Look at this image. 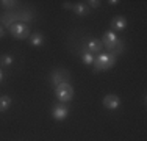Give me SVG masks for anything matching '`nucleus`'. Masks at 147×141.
I'll return each instance as SVG.
<instances>
[{
    "instance_id": "obj_11",
    "label": "nucleus",
    "mask_w": 147,
    "mask_h": 141,
    "mask_svg": "<svg viewBox=\"0 0 147 141\" xmlns=\"http://www.w3.org/2000/svg\"><path fill=\"white\" fill-rule=\"evenodd\" d=\"M72 9L77 16H86V14L89 13V6L85 5V3H75Z\"/></svg>"
},
{
    "instance_id": "obj_14",
    "label": "nucleus",
    "mask_w": 147,
    "mask_h": 141,
    "mask_svg": "<svg viewBox=\"0 0 147 141\" xmlns=\"http://www.w3.org/2000/svg\"><path fill=\"white\" fill-rule=\"evenodd\" d=\"M13 61H14V58H13L11 55H2L0 56V66H11Z\"/></svg>"
},
{
    "instance_id": "obj_6",
    "label": "nucleus",
    "mask_w": 147,
    "mask_h": 141,
    "mask_svg": "<svg viewBox=\"0 0 147 141\" xmlns=\"http://www.w3.org/2000/svg\"><path fill=\"white\" fill-rule=\"evenodd\" d=\"M102 49H103V44L99 39H91V41L86 42V45H85V52H88L91 55L102 52Z\"/></svg>"
},
{
    "instance_id": "obj_19",
    "label": "nucleus",
    "mask_w": 147,
    "mask_h": 141,
    "mask_svg": "<svg viewBox=\"0 0 147 141\" xmlns=\"http://www.w3.org/2000/svg\"><path fill=\"white\" fill-rule=\"evenodd\" d=\"M3 36H5V31H3V28L0 27V38H3Z\"/></svg>"
},
{
    "instance_id": "obj_13",
    "label": "nucleus",
    "mask_w": 147,
    "mask_h": 141,
    "mask_svg": "<svg viewBox=\"0 0 147 141\" xmlns=\"http://www.w3.org/2000/svg\"><path fill=\"white\" fill-rule=\"evenodd\" d=\"M13 100L9 96H0V111H6L9 107H11Z\"/></svg>"
},
{
    "instance_id": "obj_15",
    "label": "nucleus",
    "mask_w": 147,
    "mask_h": 141,
    "mask_svg": "<svg viewBox=\"0 0 147 141\" xmlns=\"http://www.w3.org/2000/svg\"><path fill=\"white\" fill-rule=\"evenodd\" d=\"M83 63H85V64H92L94 63V56L91 55V54H88V52H85V54H83Z\"/></svg>"
},
{
    "instance_id": "obj_21",
    "label": "nucleus",
    "mask_w": 147,
    "mask_h": 141,
    "mask_svg": "<svg viewBox=\"0 0 147 141\" xmlns=\"http://www.w3.org/2000/svg\"><path fill=\"white\" fill-rule=\"evenodd\" d=\"M2 80H3V72H2V69H0V83H2Z\"/></svg>"
},
{
    "instance_id": "obj_4",
    "label": "nucleus",
    "mask_w": 147,
    "mask_h": 141,
    "mask_svg": "<svg viewBox=\"0 0 147 141\" xmlns=\"http://www.w3.org/2000/svg\"><path fill=\"white\" fill-rule=\"evenodd\" d=\"M69 77H71V74L66 69H57V70H53L52 75H50V83L57 88L58 85H61V83H67Z\"/></svg>"
},
{
    "instance_id": "obj_16",
    "label": "nucleus",
    "mask_w": 147,
    "mask_h": 141,
    "mask_svg": "<svg viewBox=\"0 0 147 141\" xmlns=\"http://www.w3.org/2000/svg\"><path fill=\"white\" fill-rule=\"evenodd\" d=\"M17 2H14V0H2L0 2V5H3V6H14Z\"/></svg>"
},
{
    "instance_id": "obj_7",
    "label": "nucleus",
    "mask_w": 147,
    "mask_h": 141,
    "mask_svg": "<svg viewBox=\"0 0 147 141\" xmlns=\"http://www.w3.org/2000/svg\"><path fill=\"white\" fill-rule=\"evenodd\" d=\"M107 49V54H110V55H113L114 58H116L117 55H121L122 52H124V42H122L121 39H117L114 44H111V45H108V47H105Z\"/></svg>"
},
{
    "instance_id": "obj_8",
    "label": "nucleus",
    "mask_w": 147,
    "mask_h": 141,
    "mask_svg": "<svg viewBox=\"0 0 147 141\" xmlns=\"http://www.w3.org/2000/svg\"><path fill=\"white\" fill-rule=\"evenodd\" d=\"M52 115H53V118L57 119V121H63V119L67 118V108H66L64 105H57V107L53 108V111H52Z\"/></svg>"
},
{
    "instance_id": "obj_1",
    "label": "nucleus",
    "mask_w": 147,
    "mask_h": 141,
    "mask_svg": "<svg viewBox=\"0 0 147 141\" xmlns=\"http://www.w3.org/2000/svg\"><path fill=\"white\" fill-rule=\"evenodd\" d=\"M92 64L96 66V69H94L96 72H99V70H108L116 64V58L110 54H102V52H100V54L94 58Z\"/></svg>"
},
{
    "instance_id": "obj_20",
    "label": "nucleus",
    "mask_w": 147,
    "mask_h": 141,
    "mask_svg": "<svg viewBox=\"0 0 147 141\" xmlns=\"http://www.w3.org/2000/svg\"><path fill=\"white\" fill-rule=\"evenodd\" d=\"M110 3H111V5H117L119 2H117V0H110Z\"/></svg>"
},
{
    "instance_id": "obj_10",
    "label": "nucleus",
    "mask_w": 147,
    "mask_h": 141,
    "mask_svg": "<svg viewBox=\"0 0 147 141\" xmlns=\"http://www.w3.org/2000/svg\"><path fill=\"white\" fill-rule=\"evenodd\" d=\"M125 27H127V19L124 16H117L111 20V28L114 30H124Z\"/></svg>"
},
{
    "instance_id": "obj_17",
    "label": "nucleus",
    "mask_w": 147,
    "mask_h": 141,
    "mask_svg": "<svg viewBox=\"0 0 147 141\" xmlns=\"http://www.w3.org/2000/svg\"><path fill=\"white\" fill-rule=\"evenodd\" d=\"M88 6H91V8H99V6H100V2H99V0H89V2H88Z\"/></svg>"
},
{
    "instance_id": "obj_12",
    "label": "nucleus",
    "mask_w": 147,
    "mask_h": 141,
    "mask_svg": "<svg viewBox=\"0 0 147 141\" xmlns=\"http://www.w3.org/2000/svg\"><path fill=\"white\" fill-rule=\"evenodd\" d=\"M30 42L34 47H39V45L44 44V36L41 33H33V35H30Z\"/></svg>"
},
{
    "instance_id": "obj_3",
    "label": "nucleus",
    "mask_w": 147,
    "mask_h": 141,
    "mask_svg": "<svg viewBox=\"0 0 147 141\" xmlns=\"http://www.w3.org/2000/svg\"><path fill=\"white\" fill-rule=\"evenodd\" d=\"M9 31H11V35L16 39H27V38H30V28L25 24H20V22L13 24L9 27Z\"/></svg>"
},
{
    "instance_id": "obj_9",
    "label": "nucleus",
    "mask_w": 147,
    "mask_h": 141,
    "mask_svg": "<svg viewBox=\"0 0 147 141\" xmlns=\"http://www.w3.org/2000/svg\"><path fill=\"white\" fill-rule=\"evenodd\" d=\"M119 39V38L116 36V33H114L113 30L111 31H107V33L103 35V38H102V44H103V47H108V45H111V44H114V42H116Z\"/></svg>"
},
{
    "instance_id": "obj_2",
    "label": "nucleus",
    "mask_w": 147,
    "mask_h": 141,
    "mask_svg": "<svg viewBox=\"0 0 147 141\" xmlns=\"http://www.w3.org/2000/svg\"><path fill=\"white\" fill-rule=\"evenodd\" d=\"M55 94H57L58 100L69 102V100H72V97H74V88L69 83H61L55 88Z\"/></svg>"
},
{
    "instance_id": "obj_5",
    "label": "nucleus",
    "mask_w": 147,
    "mask_h": 141,
    "mask_svg": "<svg viewBox=\"0 0 147 141\" xmlns=\"http://www.w3.org/2000/svg\"><path fill=\"white\" fill-rule=\"evenodd\" d=\"M103 107L108 108V110H116V108L121 105V100H119V97L116 94H108V96L103 97Z\"/></svg>"
},
{
    "instance_id": "obj_18",
    "label": "nucleus",
    "mask_w": 147,
    "mask_h": 141,
    "mask_svg": "<svg viewBox=\"0 0 147 141\" xmlns=\"http://www.w3.org/2000/svg\"><path fill=\"white\" fill-rule=\"evenodd\" d=\"M63 8H64V9H72L74 5H72L71 2H63Z\"/></svg>"
}]
</instances>
